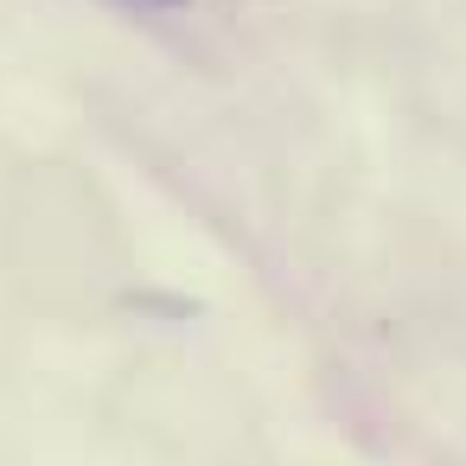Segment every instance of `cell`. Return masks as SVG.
I'll use <instances>...</instances> for the list:
<instances>
[{"mask_svg": "<svg viewBox=\"0 0 466 466\" xmlns=\"http://www.w3.org/2000/svg\"><path fill=\"white\" fill-rule=\"evenodd\" d=\"M147 7H186V0H147Z\"/></svg>", "mask_w": 466, "mask_h": 466, "instance_id": "obj_1", "label": "cell"}]
</instances>
